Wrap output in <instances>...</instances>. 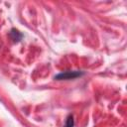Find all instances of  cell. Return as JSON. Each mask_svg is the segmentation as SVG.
Masks as SVG:
<instances>
[{"label":"cell","instance_id":"cell-3","mask_svg":"<svg viewBox=\"0 0 127 127\" xmlns=\"http://www.w3.org/2000/svg\"><path fill=\"white\" fill-rule=\"evenodd\" d=\"M74 125V120H73V116L71 114H69L66 117V121H65V125L64 127H73Z\"/></svg>","mask_w":127,"mask_h":127},{"label":"cell","instance_id":"cell-2","mask_svg":"<svg viewBox=\"0 0 127 127\" xmlns=\"http://www.w3.org/2000/svg\"><path fill=\"white\" fill-rule=\"evenodd\" d=\"M10 36H11L12 40H14V42H19V41L22 39V37H23V35H22L21 33H19V32H18L17 30H15V29H12V30H11Z\"/></svg>","mask_w":127,"mask_h":127},{"label":"cell","instance_id":"cell-1","mask_svg":"<svg viewBox=\"0 0 127 127\" xmlns=\"http://www.w3.org/2000/svg\"><path fill=\"white\" fill-rule=\"evenodd\" d=\"M84 74V71L82 70H67V71H63L54 76L56 80H64V79H74L77 77H80Z\"/></svg>","mask_w":127,"mask_h":127}]
</instances>
